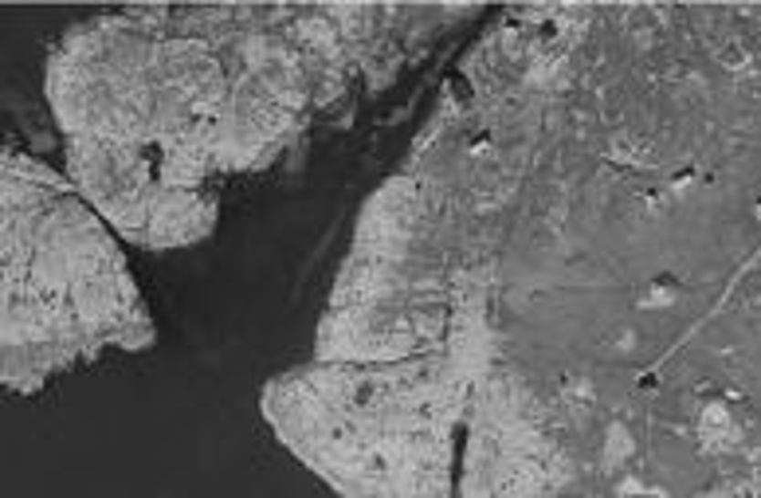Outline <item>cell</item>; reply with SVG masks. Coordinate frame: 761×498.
Returning <instances> with one entry per match:
<instances>
[{
	"label": "cell",
	"mask_w": 761,
	"mask_h": 498,
	"mask_svg": "<svg viewBox=\"0 0 761 498\" xmlns=\"http://www.w3.org/2000/svg\"><path fill=\"white\" fill-rule=\"evenodd\" d=\"M703 431H706V440L711 443H734V436H738V428H734L730 420V412L726 409H718V404H711V409L703 412Z\"/></svg>",
	"instance_id": "obj_1"
}]
</instances>
